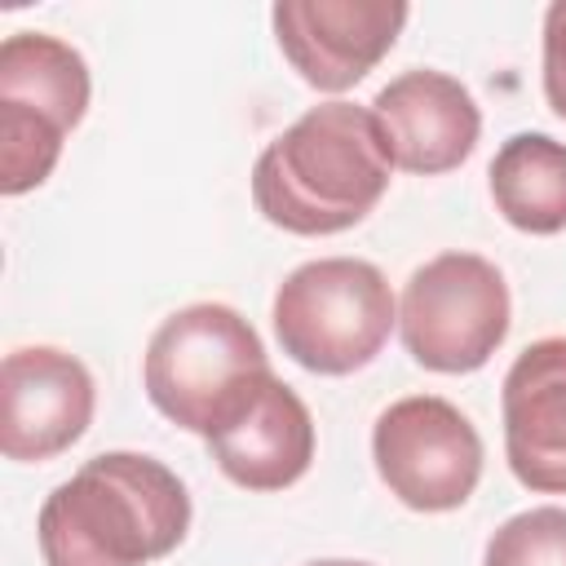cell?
<instances>
[{"label": "cell", "mask_w": 566, "mask_h": 566, "mask_svg": "<svg viewBox=\"0 0 566 566\" xmlns=\"http://www.w3.org/2000/svg\"><path fill=\"white\" fill-rule=\"evenodd\" d=\"M389 155L367 106L323 102L287 124L252 164L256 212L301 239L358 226L389 190Z\"/></svg>", "instance_id": "1"}, {"label": "cell", "mask_w": 566, "mask_h": 566, "mask_svg": "<svg viewBox=\"0 0 566 566\" xmlns=\"http://www.w3.org/2000/svg\"><path fill=\"white\" fill-rule=\"evenodd\" d=\"M35 531L44 566H146L186 539L190 495L155 455L102 451L49 491Z\"/></svg>", "instance_id": "2"}, {"label": "cell", "mask_w": 566, "mask_h": 566, "mask_svg": "<svg viewBox=\"0 0 566 566\" xmlns=\"http://www.w3.org/2000/svg\"><path fill=\"white\" fill-rule=\"evenodd\" d=\"M265 371L270 354L256 327L221 301H195L168 314L142 358V385L155 411L199 438H208Z\"/></svg>", "instance_id": "3"}, {"label": "cell", "mask_w": 566, "mask_h": 566, "mask_svg": "<svg viewBox=\"0 0 566 566\" xmlns=\"http://www.w3.org/2000/svg\"><path fill=\"white\" fill-rule=\"evenodd\" d=\"M270 318L296 367L314 376H349L385 349L398 323V301L371 261L318 256L279 283Z\"/></svg>", "instance_id": "4"}, {"label": "cell", "mask_w": 566, "mask_h": 566, "mask_svg": "<svg viewBox=\"0 0 566 566\" xmlns=\"http://www.w3.org/2000/svg\"><path fill=\"white\" fill-rule=\"evenodd\" d=\"M88 66L80 49L44 31H13L0 44V195L44 186L66 133L88 111Z\"/></svg>", "instance_id": "5"}, {"label": "cell", "mask_w": 566, "mask_h": 566, "mask_svg": "<svg viewBox=\"0 0 566 566\" xmlns=\"http://www.w3.org/2000/svg\"><path fill=\"white\" fill-rule=\"evenodd\" d=\"M513 318L504 274L478 252H438L416 265L402 301L398 332L424 371L464 376L491 363Z\"/></svg>", "instance_id": "6"}, {"label": "cell", "mask_w": 566, "mask_h": 566, "mask_svg": "<svg viewBox=\"0 0 566 566\" xmlns=\"http://www.w3.org/2000/svg\"><path fill=\"white\" fill-rule=\"evenodd\" d=\"M371 460L398 504L416 513H451L478 491L482 438L455 402L411 394L376 416Z\"/></svg>", "instance_id": "7"}, {"label": "cell", "mask_w": 566, "mask_h": 566, "mask_svg": "<svg viewBox=\"0 0 566 566\" xmlns=\"http://www.w3.org/2000/svg\"><path fill=\"white\" fill-rule=\"evenodd\" d=\"M402 0H279L270 9L287 66L318 93L354 88L402 35Z\"/></svg>", "instance_id": "8"}, {"label": "cell", "mask_w": 566, "mask_h": 566, "mask_svg": "<svg viewBox=\"0 0 566 566\" xmlns=\"http://www.w3.org/2000/svg\"><path fill=\"white\" fill-rule=\"evenodd\" d=\"M93 376L57 345H22L0 367V451L4 460H53L93 424Z\"/></svg>", "instance_id": "9"}, {"label": "cell", "mask_w": 566, "mask_h": 566, "mask_svg": "<svg viewBox=\"0 0 566 566\" xmlns=\"http://www.w3.org/2000/svg\"><path fill=\"white\" fill-rule=\"evenodd\" d=\"M367 111L380 128L389 164L416 177L460 168L482 137V111L473 93L433 66L402 71L371 97Z\"/></svg>", "instance_id": "10"}, {"label": "cell", "mask_w": 566, "mask_h": 566, "mask_svg": "<svg viewBox=\"0 0 566 566\" xmlns=\"http://www.w3.org/2000/svg\"><path fill=\"white\" fill-rule=\"evenodd\" d=\"M217 469L243 491H283L314 464V416L292 385L265 371L208 433Z\"/></svg>", "instance_id": "11"}, {"label": "cell", "mask_w": 566, "mask_h": 566, "mask_svg": "<svg viewBox=\"0 0 566 566\" xmlns=\"http://www.w3.org/2000/svg\"><path fill=\"white\" fill-rule=\"evenodd\" d=\"M504 460L526 491L566 495V336L531 340L500 389Z\"/></svg>", "instance_id": "12"}, {"label": "cell", "mask_w": 566, "mask_h": 566, "mask_svg": "<svg viewBox=\"0 0 566 566\" xmlns=\"http://www.w3.org/2000/svg\"><path fill=\"white\" fill-rule=\"evenodd\" d=\"M495 212L522 234H562L566 230V142L548 133H513L491 168Z\"/></svg>", "instance_id": "13"}, {"label": "cell", "mask_w": 566, "mask_h": 566, "mask_svg": "<svg viewBox=\"0 0 566 566\" xmlns=\"http://www.w3.org/2000/svg\"><path fill=\"white\" fill-rule=\"evenodd\" d=\"M482 566H566V509L539 504L513 513L486 539Z\"/></svg>", "instance_id": "14"}, {"label": "cell", "mask_w": 566, "mask_h": 566, "mask_svg": "<svg viewBox=\"0 0 566 566\" xmlns=\"http://www.w3.org/2000/svg\"><path fill=\"white\" fill-rule=\"evenodd\" d=\"M544 97L557 119H566V0L544 9Z\"/></svg>", "instance_id": "15"}, {"label": "cell", "mask_w": 566, "mask_h": 566, "mask_svg": "<svg viewBox=\"0 0 566 566\" xmlns=\"http://www.w3.org/2000/svg\"><path fill=\"white\" fill-rule=\"evenodd\" d=\"M310 566H371V562H349V557H323V562H310Z\"/></svg>", "instance_id": "16"}]
</instances>
